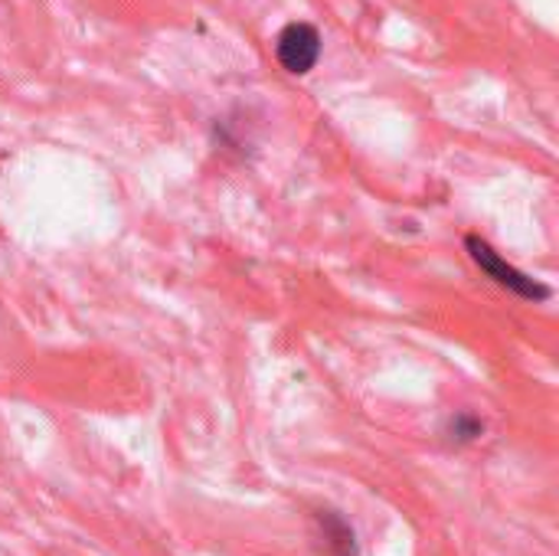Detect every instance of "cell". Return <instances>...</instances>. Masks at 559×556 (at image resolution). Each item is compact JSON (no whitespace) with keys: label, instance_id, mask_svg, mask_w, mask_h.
Masks as SVG:
<instances>
[{"label":"cell","instance_id":"277c9868","mask_svg":"<svg viewBox=\"0 0 559 556\" xmlns=\"http://www.w3.org/2000/svg\"><path fill=\"white\" fill-rule=\"evenodd\" d=\"M481 433H485V426H481V419H475L472 413L455 416V419H452V426H449L452 442H472V439H478Z\"/></svg>","mask_w":559,"mask_h":556},{"label":"cell","instance_id":"6da1fadb","mask_svg":"<svg viewBox=\"0 0 559 556\" xmlns=\"http://www.w3.org/2000/svg\"><path fill=\"white\" fill-rule=\"evenodd\" d=\"M465 249H468V256H472V262L495 282V285H501V288H508L511 295H518V298H524V301H547L550 295H554V288L550 285H544V282H537V279H531L527 272H521V269H514L491 242H485L481 236H465Z\"/></svg>","mask_w":559,"mask_h":556},{"label":"cell","instance_id":"7a4b0ae2","mask_svg":"<svg viewBox=\"0 0 559 556\" xmlns=\"http://www.w3.org/2000/svg\"><path fill=\"white\" fill-rule=\"evenodd\" d=\"M275 56L282 62L285 72L292 75H305L318 66L321 59V33L305 23V20H295L288 23L278 36H275Z\"/></svg>","mask_w":559,"mask_h":556},{"label":"cell","instance_id":"3957f363","mask_svg":"<svg viewBox=\"0 0 559 556\" xmlns=\"http://www.w3.org/2000/svg\"><path fill=\"white\" fill-rule=\"evenodd\" d=\"M321 528H324V537L331 544V551L337 556H357V544H354V531L347 528V521H341L334 511H321L318 514Z\"/></svg>","mask_w":559,"mask_h":556}]
</instances>
